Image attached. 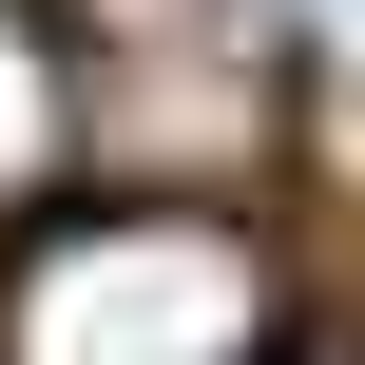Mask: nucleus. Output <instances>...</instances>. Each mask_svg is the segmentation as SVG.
I'll return each instance as SVG.
<instances>
[{"label":"nucleus","instance_id":"nucleus-1","mask_svg":"<svg viewBox=\"0 0 365 365\" xmlns=\"http://www.w3.org/2000/svg\"><path fill=\"white\" fill-rule=\"evenodd\" d=\"M289 250L231 192H58L0 231V365H269Z\"/></svg>","mask_w":365,"mask_h":365},{"label":"nucleus","instance_id":"nucleus-2","mask_svg":"<svg viewBox=\"0 0 365 365\" xmlns=\"http://www.w3.org/2000/svg\"><path fill=\"white\" fill-rule=\"evenodd\" d=\"M96 173V38L77 0H0V231H38Z\"/></svg>","mask_w":365,"mask_h":365},{"label":"nucleus","instance_id":"nucleus-3","mask_svg":"<svg viewBox=\"0 0 365 365\" xmlns=\"http://www.w3.org/2000/svg\"><path fill=\"white\" fill-rule=\"evenodd\" d=\"M269 365H365V327H289V346H269Z\"/></svg>","mask_w":365,"mask_h":365},{"label":"nucleus","instance_id":"nucleus-4","mask_svg":"<svg viewBox=\"0 0 365 365\" xmlns=\"http://www.w3.org/2000/svg\"><path fill=\"white\" fill-rule=\"evenodd\" d=\"M327 19H365V0H327Z\"/></svg>","mask_w":365,"mask_h":365}]
</instances>
